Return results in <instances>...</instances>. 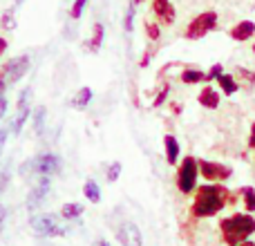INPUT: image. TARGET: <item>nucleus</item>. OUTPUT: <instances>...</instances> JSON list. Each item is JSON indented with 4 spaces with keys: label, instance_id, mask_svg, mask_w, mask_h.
<instances>
[{
    "label": "nucleus",
    "instance_id": "nucleus-17",
    "mask_svg": "<svg viewBox=\"0 0 255 246\" xmlns=\"http://www.w3.org/2000/svg\"><path fill=\"white\" fill-rule=\"evenodd\" d=\"M179 79H181V83H186V85H197V83H202V81H206V72L197 70V67H186L179 74Z\"/></svg>",
    "mask_w": 255,
    "mask_h": 246
},
{
    "label": "nucleus",
    "instance_id": "nucleus-1",
    "mask_svg": "<svg viewBox=\"0 0 255 246\" xmlns=\"http://www.w3.org/2000/svg\"><path fill=\"white\" fill-rule=\"evenodd\" d=\"M229 190L222 184H204L197 186L195 190V199L190 206V215L204 220V217H213L217 213L224 211V206L229 204Z\"/></svg>",
    "mask_w": 255,
    "mask_h": 246
},
{
    "label": "nucleus",
    "instance_id": "nucleus-31",
    "mask_svg": "<svg viewBox=\"0 0 255 246\" xmlns=\"http://www.w3.org/2000/svg\"><path fill=\"white\" fill-rule=\"evenodd\" d=\"M224 72V67H222V63H215V65L211 67V70L206 72V81H217L220 79V74Z\"/></svg>",
    "mask_w": 255,
    "mask_h": 246
},
{
    "label": "nucleus",
    "instance_id": "nucleus-27",
    "mask_svg": "<svg viewBox=\"0 0 255 246\" xmlns=\"http://www.w3.org/2000/svg\"><path fill=\"white\" fill-rule=\"evenodd\" d=\"M121 168H124V166H121V163H119V161H112V163H110V166H108V172H106V179H108V181H110V184H115V181H117V179H119V175H121Z\"/></svg>",
    "mask_w": 255,
    "mask_h": 246
},
{
    "label": "nucleus",
    "instance_id": "nucleus-13",
    "mask_svg": "<svg viewBox=\"0 0 255 246\" xmlns=\"http://www.w3.org/2000/svg\"><path fill=\"white\" fill-rule=\"evenodd\" d=\"M197 101H199V106H204L206 110H217V108H220L222 97H220V92H217L213 85H204V88L199 90V94H197Z\"/></svg>",
    "mask_w": 255,
    "mask_h": 246
},
{
    "label": "nucleus",
    "instance_id": "nucleus-42",
    "mask_svg": "<svg viewBox=\"0 0 255 246\" xmlns=\"http://www.w3.org/2000/svg\"><path fill=\"white\" fill-rule=\"evenodd\" d=\"M22 2V0H13V4H20Z\"/></svg>",
    "mask_w": 255,
    "mask_h": 246
},
{
    "label": "nucleus",
    "instance_id": "nucleus-21",
    "mask_svg": "<svg viewBox=\"0 0 255 246\" xmlns=\"http://www.w3.org/2000/svg\"><path fill=\"white\" fill-rule=\"evenodd\" d=\"M240 197H242V204L247 208V213H255V188L253 186H242L240 188Z\"/></svg>",
    "mask_w": 255,
    "mask_h": 246
},
{
    "label": "nucleus",
    "instance_id": "nucleus-36",
    "mask_svg": "<svg viewBox=\"0 0 255 246\" xmlns=\"http://www.w3.org/2000/svg\"><path fill=\"white\" fill-rule=\"evenodd\" d=\"M7 115V99L4 97H0V119Z\"/></svg>",
    "mask_w": 255,
    "mask_h": 246
},
{
    "label": "nucleus",
    "instance_id": "nucleus-40",
    "mask_svg": "<svg viewBox=\"0 0 255 246\" xmlns=\"http://www.w3.org/2000/svg\"><path fill=\"white\" fill-rule=\"evenodd\" d=\"M97 246H110V242H106V240H99Z\"/></svg>",
    "mask_w": 255,
    "mask_h": 246
},
{
    "label": "nucleus",
    "instance_id": "nucleus-14",
    "mask_svg": "<svg viewBox=\"0 0 255 246\" xmlns=\"http://www.w3.org/2000/svg\"><path fill=\"white\" fill-rule=\"evenodd\" d=\"M163 150H166V161L168 166H177V161H179V141H177L175 134H166L163 136Z\"/></svg>",
    "mask_w": 255,
    "mask_h": 246
},
{
    "label": "nucleus",
    "instance_id": "nucleus-10",
    "mask_svg": "<svg viewBox=\"0 0 255 246\" xmlns=\"http://www.w3.org/2000/svg\"><path fill=\"white\" fill-rule=\"evenodd\" d=\"M117 238H119L121 246H143V238H141V231L136 224L132 222H124L117 231Z\"/></svg>",
    "mask_w": 255,
    "mask_h": 246
},
{
    "label": "nucleus",
    "instance_id": "nucleus-23",
    "mask_svg": "<svg viewBox=\"0 0 255 246\" xmlns=\"http://www.w3.org/2000/svg\"><path fill=\"white\" fill-rule=\"evenodd\" d=\"M103 38H106V29H103V25H101V22H94L90 49H92V52H99V49H101V45H103Z\"/></svg>",
    "mask_w": 255,
    "mask_h": 246
},
{
    "label": "nucleus",
    "instance_id": "nucleus-29",
    "mask_svg": "<svg viewBox=\"0 0 255 246\" xmlns=\"http://www.w3.org/2000/svg\"><path fill=\"white\" fill-rule=\"evenodd\" d=\"M0 25H2L4 29H13V27H16V20H13V7H9L7 11L2 13V20H0Z\"/></svg>",
    "mask_w": 255,
    "mask_h": 246
},
{
    "label": "nucleus",
    "instance_id": "nucleus-16",
    "mask_svg": "<svg viewBox=\"0 0 255 246\" xmlns=\"http://www.w3.org/2000/svg\"><path fill=\"white\" fill-rule=\"evenodd\" d=\"M217 85H220V90L226 94V97H233V94L240 90L238 81H235V74H226V72H222V74H220Z\"/></svg>",
    "mask_w": 255,
    "mask_h": 246
},
{
    "label": "nucleus",
    "instance_id": "nucleus-33",
    "mask_svg": "<svg viewBox=\"0 0 255 246\" xmlns=\"http://www.w3.org/2000/svg\"><path fill=\"white\" fill-rule=\"evenodd\" d=\"M7 136H9V130L7 127H0V154H2V150H4V141H7Z\"/></svg>",
    "mask_w": 255,
    "mask_h": 246
},
{
    "label": "nucleus",
    "instance_id": "nucleus-43",
    "mask_svg": "<svg viewBox=\"0 0 255 246\" xmlns=\"http://www.w3.org/2000/svg\"><path fill=\"white\" fill-rule=\"evenodd\" d=\"M253 54H255V45H253Z\"/></svg>",
    "mask_w": 255,
    "mask_h": 246
},
{
    "label": "nucleus",
    "instance_id": "nucleus-32",
    "mask_svg": "<svg viewBox=\"0 0 255 246\" xmlns=\"http://www.w3.org/2000/svg\"><path fill=\"white\" fill-rule=\"evenodd\" d=\"M29 97H31V88H25L20 92V97H18V110H20V108H27V101H29Z\"/></svg>",
    "mask_w": 255,
    "mask_h": 246
},
{
    "label": "nucleus",
    "instance_id": "nucleus-11",
    "mask_svg": "<svg viewBox=\"0 0 255 246\" xmlns=\"http://www.w3.org/2000/svg\"><path fill=\"white\" fill-rule=\"evenodd\" d=\"M152 13L157 16V22H161V25H172L177 18V11L170 0H152Z\"/></svg>",
    "mask_w": 255,
    "mask_h": 246
},
{
    "label": "nucleus",
    "instance_id": "nucleus-35",
    "mask_svg": "<svg viewBox=\"0 0 255 246\" xmlns=\"http://www.w3.org/2000/svg\"><path fill=\"white\" fill-rule=\"evenodd\" d=\"M249 148L255 150V123L251 125V134H249Z\"/></svg>",
    "mask_w": 255,
    "mask_h": 246
},
{
    "label": "nucleus",
    "instance_id": "nucleus-2",
    "mask_svg": "<svg viewBox=\"0 0 255 246\" xmlns=\"http://www.w3.org/2000/svg\"><path fill=\"white\" fill-rule=\"evenodd\" d=\"M222 242L229 246H238L247 242L255 233V217L251 213H233L231 217H224L220 222Z\"/></svg>",
    "mask_w": 255,
    "mask_h": 246
},
{
    "label": "nucleus",
    "instance_id": "nucleus-3",
    "mask_svg": "<svg viewBox=\"0 0 255 246\" xmlns=\"http://www.w3.org/2000/svg\"><path fill=\"white\" fill-rule=\"evenodd\" d=\"M217 25H220V16H217V11H213V9L202 11L186 25L184 38L186 40H199V38H204V36H208L211 31H215Z\"/></svg>",
    "mask_w": 255,
    "mask_h": 246
},
{
    "label": "nucleus",
    "instance_id": "nucleus-18",
    "mask_svg": "<svg viewBox=\"0 0 255 246\" xmlns=\"http://www.w3.org/2000/svg\"><path fill=\"white\" fill-rule=\"evenodd\" d=\"M29 115H31V108L29 106L20 108V110H18V115H16V119L9 123V134H20L22 125H25V121L29 119Z\"/></svg>",
    "mask_w": 255,
    "mask_h": 246
},
{
    "label": "nucleus",
    "instance_id": "nucleus-25",
    "mask_svg": "<svg viewBox=\"0 0 255 246\" xmlns=\"http://www.w3.org/2000/svg\"><path fill=\"white\" fill-rule=\"evenodd\" d=\"M145 34H148V38L150 40H159L161 38V27H159V22H154V20H145Z\"/></svg>",
    "mask_w": 255,
    "mask_h": 246
},
{
    "label": "nucleus",
    "instance_id": "nucleus-41",
    "mask_svg": "<svg viewBox=\"0 0 255 246\" xmlns=\"http://www.w3.org/2000/svg\"><path fill=\"white\" fill-rule=\"evenodd\" d=\"M132 2H134V4H141V2H145V0H132Z\"/></svg>",
    "mask_w": 255,
    "mask_h": 246
},
{
    "label": "nucleus",
    "instance_id": "nucleus-6",
    "mask_svg": "<svg viewBox=\"0 0 255 246\" xmlns=\"http://www.w3.org/2000/svg\"><path fill=\"white\" fill-rule=\"evenodd\" d=\"M199 175L204 177V181L217 184V181L231 179V175H233V168L226 166V163H220V161H208V159H199Z\"/></svg>",
    "mask_w": 255,
    "mask_h": 246
},
{
    "label": "nucleus",
    "instance_id": "nucleus-20",
    "mask_svg": "<svg viewBox=\"0 0 255 246\" xmlns=\"http://www.w3.org/2000/svg\"><path fill=\"white\" fill-rule=\"evenodd\" d=\"M83 195H85V199H88V202L99 204V202H101V186H99L94 179H88L83 184Z\"/></svg>",
    "mask_w": 255,
    "mask_h": 246
},
{
    "label": "nucleus",
    "instance_id": "nucleus-12",
    "mask_svg": "<svg viewBox=\"0 0 255 246\" xmlns=\"http://www.w3.org/2000/svg\"><path fill=\"white\" fill-rule=\"evenodd\" d=\"M229 36L238 43H247L255 36V22L253 20H240L229 29Z\"/></svg>",
    "mask_w": 255,
    "mask_h": 246
},
{
    "label": "nucleus",
    "instance_id": "nucleus-15",
    "mask_svg": "<svg viewBox=\"0 0 255 246\" xmlns=\"http://www.w3.org/2000/svg\"><path fill=\"white\" fill-rule=\"evenodd\" d=\"M235 81H238L240 88H244L247 92H251L255 88V72L249 70V67H235Z\"/></svg>",
    "mask_w": 255,
    "mask_h": 246
},
{
    "label": "nucleus",
    "instance_id": "nucleus-26",
    "mask_svg": "<svg viewBox=\"0 0 255 246\" xmlns=\"http://www.w3.org/2000/svg\"><path fill=\"white\" fill-rule=\"evenodd\" d=\"M85 7H88V0H74L70 7V18H74V20H79L81 16H83Z\"/></svg>",
    "mask_w": 255,
    "mask_h": 246
},
{
    "label": "nucleus",
    "instance_id": "nucleus-30",
    "mask_svg": "<svg viewBox=\"0 0 255 246\" xmlns=\"http://www.w3.org/2000/svg\"><path fill=\"white\" fill-rule=\"evenodd\" d=\"M168 92H170V85H163L161 90H159V94L154 97V101H152V108H159V106H163V101L168 99Z\"/></svg>",
    "mask_w": 255,
    "mask_h": 246
},
{
    "label": "nucleus",
    "instance_id": "nucleus-9",
    "mask_svg": "<svg viewBox=\"0 0 255 246\" xmlns=\"http://www.w3.org/2000/svg\"><path fill=\"white\" fill-rule=\"evenodd\" d=\"M49 188H52V177H38V184H36L34 188L29 190V195H27V208H29V211L38 208L40 204H43V199L47 197Z\"/></svg>",
    "mask_w": 255,
    "mask_h": 246
},
{
    "label": "nucleus",
    "instance_id": "nucleus-24",
    "mask_svg": "<svg viewBox=\"0 0 255 246\" xmlns=\"http://www.w3.org/2000/svg\"><path fill=\"white\" fill-rule=\"evenodd\" d=\"M45 119H47V110L45 108H36L34 115H31V125H34L36 134H43L45 132Z\"/></svg>",
    "mask_w": 255,
    "mask_h": 246
},
{
    "label": "nucleus",
    "instance_id": "nucleus-37",
    "mask_svg": "<svg viewBox=\"0 0 255 246\" xmlns=\"http://www.w3.org/2000/svg\"><path fill=\"white\" fill-rule=\"evenodd\" d=\"M4 52H7V38H2V36H0V56H2Z\"/></svg>",
    "mask_w": 255,
    "mask_h": 246
},
{
    "label": "nucleus",
    "instance_id": "nucleus-5",
    "mask_svg": "<svg viewBox=\"0 0 255 246\" xmlns=\"http://www.w3.org/2000/svg\"><path fill=\"white\" fill-rule=\"evenodd\" d=\"M27 168L38 177H54L56 172H61L63 159L54 152H43V154H38V157H34V161H29V166H22L20 172L27 170Z\"/></svg>",
    "mask_w": 255,
    "mask_h": 246
},
{
    "label": "nucleus",
    "instance_id": "nucleus-8",
    "mask_svg": "<svg viewBox=\"0 0 255 246\" xmlns=\"http://www.w3.org/2000/svg\"><path fill=\"white\" fill-rule=\"evenodd\" d=\"M27 70H29V56H27V54H22V56L11 58V61L2 67V72H0V74L4 76V81H7V83H18V81L27 74Z\"/></svg>",
    "mask_w": 255,
    "mask_h": 246
},
{
    "label": "nucleus",
    "instance_id": "nucleus-4",
    "mask_svg": "<svg viewBox=\"0 0 255 246\" xmlns=\"http://www.w3.org/2000/svg\"><path fill=\"white\" fill-rule=\"evenodd\" d=\"M197 179H199V159L195 157H184L177 168V188L181 195H193L197 190Z\"/></svg>",
    "mask_w": 255,
    "mask_h": 246
},
{
    "label": "nucleus",
    "instance_id": "nucleus-22",
    "mask_svg": "<svg viewBox=\"0 0 255 246\" xmlns=\"http://www.w3.org/2000/svg\"><path fill=\"white\" fill-rule=\"evenodd\" d=\"M83 204H74V202H70V204H65V206L61 208V217L63 220H79L81 215H83Z\"/></svg>",
    "mask_w": 255,
    "mask_h": 246
},
{
    "label": "nucleus",
    "instance_id": "nucleus-39",
    "mask_svg": "<svg viewBox=\"0 0 255 246\" xmlns=\"http://www.w3.org/2000/svg\"><path fill=\"white\" fill-rule=\"evenodd\" d=\"M238 246H255L253 240H247V242H242V244H238Z\"/></svg>",
    "mask_w": 255,
    "mask_h": 246
},
{
    "label": "nucleus",
    "instance_id": "nucleus-34",
    "mask_svg": "<svg viewBox=\"0 0 255 246\" xmlns=\"http://www.w3.org/2000/svg\"><path fill=\"white\" fill-rule=\"evenodd\" d=\"M4 222H7V206H4V204H0V229L4 226Z\"/></svg>",
    "mask_w": 255,
    "mask_h": 246
},
{
    "label": "nucleus",
    "instance_id": "nucleus-19",
    "mask_svg": "<svg viewBox=\"0 0 255 246\" xmlns=\"http://www.w3.org/2000/svg\"><path fill=\"white\" fill-rule=\"evenodd\" d=\"M92 97H94L92 88H81L79 92H76V97L70 101V106L76 108V110H83V108H88V103L92 101Z\"/></svg>",
    "mask_w": 255,
    "mask_h": 246
},
{
    "label": "nucleus",
    "instance_id": "nucleus-38",
    "mask_svg": "<svg viewBox=\"0 0 255 246\" xmlns=\"http://www.w3.org/2000/svg\"><path fill=\"white\" fill-rule=\"evenodd\" d=\"M4 85H7V81H4V76L0 74V97H4Z\"/></svg>",
    "mask_w": 255,
    "mask_h": 246
},
{
    "label": "nucleus",
    "instance_id": "nucleus-28",
    "mask_svg": "<svg viewBox=\"0 0 255 246\" xmlns=\"http://www.w3.org/2000/svg\"><path fill=\"white\" fill-rule=\"evenodd\" d=\"M134 9H136V4L134 2H130L128 4V11H126V20H124V29L130 34L132 31V27H134Z\"/></svg>",
    "mask_w": 255,
    "mask_h": 246
},
{
    "label": "nucleus",
    "instance_id": "nucleus-7",
    "mask_svg": "<svg viewBox=\"0 0 255 246\" xmlns=\"http://www.w3.org/2000/svg\"><path fill=\"white\" fill-rule=\"evenodd\" d=\"M29 226L38 235H43V238H65V233H67L65 229H61L56 224V220L52 215H34L29 220Z\"/></svg>",
    "mask_w": 255,
    "mask_h": 246
}]
</instances>
